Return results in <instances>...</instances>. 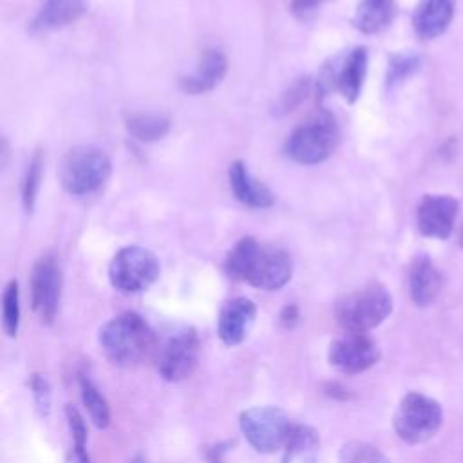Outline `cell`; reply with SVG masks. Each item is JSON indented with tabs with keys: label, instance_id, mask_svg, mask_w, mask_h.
Returning a JSON list of instances; mask_svg holds the SVG:
<instances>
[{
	"label": "cell",
	"instance_id": "6da1fadb",
	"mask_svg": "<svg viewBox=\"0 0 463 463\" xmlns=\"http://www.w3.org/2000/svg\"><path fill=\"white\" fill-rule=\"evenodd\" d=\"M226 269L253 288L275 291L289 282L293 264L284 250L264 246L253 237H242L230 250Z\"/></svg>",
	"mask_w": 463,
	"mask_h": 463
},
{
	"label": "cell",
	"instance_id": "7a4b0ae2",
	"mask_svg": "<svg viewBox=\"0 0 463 463\" xmlns=\"http://www.w3.org/2000/svg\"><path fill=\"white\" fill-rule=\"evenodd\" d=\"M98 340L105 358L118 367H134L156 349L154 331L134 311H125L110 318L99 329Z\"/></svg>",
	"mask_w": 463,
	"mask_h": 463
},
{
	"label": "cell",
	"instance_id": "3957f363",
	"mask_svg": "<svg viewBox=\"0 0 463 463\" xmlns=\"http://www.w3.org/2000/svg\"><path fill=\"white\" fill-rule=\"evenodd\" d=\"M392 311L389 289L378 282L367 284L336 302L335 317L349 333H367L378 327Z\"/></svg>",
	"mask_w": 463,
	"mask_h": 463
},
{
	"label": "cell",
	"instance_id": "277c9868",
	"mask_svg": "<svg viewBox=\"0 0 463 463\" xmlns=\"http://www.w3.org/2000/svg\"><path fill=\"white\" fill-rule=\"evenodd\" d=\"M295 425L282 409L271 405L250 407L239 416L241 432L260 454H273L286 449Z\"/></svg>",
	"mask_w": 463,
	"mask_h": 463
},
{
	"label": "cell",
	"instance_id": "5b68a950",
	"mask_svg": "<svg viewBox=\"0 0 463 463\" xmlns=\"http://www.w3.org/2000/svg\"><path fill=\"white\" fill-rule=\"evenodd\" d=\"M443 423L441 405L421 394V392H407L392 416V427L396 436L409 443L420 445L432 439Z\"/></svg>",
	"mask_w": 463,
	"mask_h": 463
},
{
	"label": "cell",
	"instance_id": "8992f818",
	"mask_svg": "<svg viewBox=\"0 0 463 463\" xmlns=\"http://www.w3.org/2000/svg\"><path fill=\"white\" fill-rule=\"evenodd\" d=\"M110 175L109 156L96 146L71 148L60 165V181L72 195H87L105 184Z\"/></svg>",
	"mask_w": 463,
	"mask_h": 463
},
{
	"label": "cell",
	"instance_id": "52a82bcc",
	"mask_svg": "<svg viewBox=\"0 0 463 463\" xmlns=\"http://www.w3.org/2000/svg\"><path fill=\"white\" fill-rule=\"evenodd\" d=\"M340 141V130L327 114L315 116L298 125L288 139V154L300 165H317L327 159Z\"/></svg>",
	"mask_w": 463,
	"mask_h": 463
},
{
	"label": "cell",
	"instance_id": "ba28073f",
	"mask_svg": "<svg viewBox=\"0 0 463 463\" xmlns=\"http://www.w3.org/2000/svg\"><path fill=\"white\" fill-rule=\"evenodd\" d=\"M201 342L194 327H179L166 335L154 349L156 369L166 382H181L195 371Z\"/></svg>",
	"mask_w": 463,
	"mask_h": 463
},
{
	"label": "cell",
	"instance_id": "9c48e42d",
	"mask_svg": "<svg viewBox=\"0 0 463 463\" xmlns=\"http://www.w3.org/2000/svg\"><path fill=\"white\" fill-rule=\"evenodd\" d=\"M159 277L157 257L141 246H127L119 250L110 266V284L121 293H139L150 288Z\"/></svg>",
	"mask_w": 463,
	"mask_h": 463
},
{
	"label": "cell",
	"instance_id": "30bf717a",
	"mask_svg": "<svg viewBox=\"0 0 463 463\" xmlns=\"http://www.w3.org/2000/svg\"><path fill=\"white\" fill-rule=\"evenodd\" d=\"M365 72L367 51L364 47H356L322 71V76L318 78V90L322 94L338 90L347 103H353L360 96Z\"/></svg>",
	"mask_w": 463,
	"mask_h": 463
},
{
	"label": "cell",
	"instance_id": "8fae6325",
	"mask_svg": "<svg viewBox=\"0 0 463 463\" xmlns=\"http://www.w3.org/2000/svg\"><path fill=\"white\" fill-rule=\"evenodd\" d=\"M61 295V271L52 255L36 260L31 273V306L42 324H52Z\"/></svg>",
	"mask_w": 463,
	"mask_h": 463
},
{
	"label": "cell",
	"instance_id": "7c38bea8",
	"mask_svg": "<svg viewBox=\"0 0 463 463\" xmlns=\"http://www.w3.org/2000/svg\"><path fill=\"white\" fill-rule=\"evenodd\" d=\"M327 360L338 373L358 374L380 360V347L367 333L347 331V335L331 342Z\"/></svg>",
	"mask_w": 463,
	"mask_h": 463
},
{
	"label": "cell",
	"instance_id": "4fadbf2b",
	"mask_svg": "<svg viewBox=\"0 0 463 463\" xmlns=\"http://www.w3.org/2000/svg\"><path fill=\"white\" fill-rule=\"evenodd\" d=\"M458 201L452 195L427 194L416 208V224L421 235L432 239H449L454 232Z\"/></svg>",
	"mask_w": 463,
	"mask_h": 463
},
{
	"label": "cell",
	"instance_id": "5bb4252c",
	"mask_svg": "<svg viewBox=\"0 0 463 463\" xmlns=\"http://www.w3.org/2000/svg\"><path fill=\"white\" fill-rule=\"evenodd\" d=\"M257 315V306L246 297L228 300L217 318V335L222 344L233 347L244 342Z\"/></svg>",
	"mask_w": 463,
	"mask_h": 463
},
{
	"label": "cell",
	"instance_id": "9a60e30c",
	"mask_svg": "<svg viewBox=\"0 0 463 463\" xmlns=\"http://www.w3.org/2000/svg\"><path fill=\"white\" fill-rule=\"evenodd\" d=\"M228 71V60L221 51H206L192 72L181 78L179 85L186 94H203L217 87Z\"/></svg>",
	"mask_w": 463,
	"mask_h": 463
},
{
	"label": "cell",
	"instance_id": "2e32d148",
	"mask_svg": "<svg viewBox=\"0 0 463 463\" xmlns=\"http://www.w3.org/2000/svg\"><path fill=\"white\" fill-rule=\"evenodd\" d=\"M441 286H443V277L439 269L434 266V262L425 255L416 257L409 268L411 300L418 307H427L436 300V297L441 291Z\"/></svg>",
	"mask_w": 463,
	"mask_h": 463
},
{
	"label": "cell",
	"instance_id": "e0dca14e",
	"mask_svg": "<svg viewBox=\"0 0 463 463\" xmlns=\"http://www.w3.org/2000/svg\"><path fill=\"white\" fill-rule=\"evenodd\" d=\"M454 16L452 0H421L412 14V25L420 38L432 40L441 36Z\"/></svg>",
	"mask_w": 463,
	"mask_h": 463
},
{
	"label": "cell",
	"instance_id": "ac0fdd59",
	"mask_svg": "<svg viewBox=\"0 0 463 463\" xmlns=\"http://www.w3.org/2000/svg\"><path fill=\"white\" fill-rule=\"evenodd\" d=\"M228 181L233 195L253 208H268L273 204V194L266 184L257 181L242 161H233L228 168Z\"/></svg>",
	"mask_w": 463,
	"mask_h": 463
},
{
	"label": "cell",
	"instance_id": "d6986e66",
	"mask_svg": "<svg viewBox=\"0 0 463 463\" xmlns=\"http://www.w3.org/2000/svg\"><path fill=\"white\" fill-rule=\"evenodd\" d=\"M87 9V0H43L38 9L33 29L51 31L76 22Z\"/></svg>",
	"mask_w": 463,
	"mask_h": 463
},
{
	"label": "cell",
	"instance_id": "ffe728a7",
	"mask_svg": "<svg viewBox=\"0 0 463 463\" xmlns=\"http://www.w3.org/2000/svg\"><path fill=\"white\" fill-rule=\"evenodd\" d=\"M396 14V0H362L353 16V25L365 34L385 29Z\"/></svg>",
	"mask_w": 463,
	"mask_h": 463
},
{
	"label": "cell",
	"instance_id": "44dd1931",
	"mask_svg": "<svg viewBox=\"0 0 463 463\" xmlns=\"http://www.w3.org/2000/svg\"><path fill=\"white\" fill-rule=\"evenodd\" d=\"M78 382H80L81 402H83V407L87 409L90 421L98 429H107L110 423V407L105 396L99 392V389L94 385V382L89 376L81 374Z\"/></svg>",
	"mask_w": 463,
	"mask_h": 463
},
{
	"label": "cell",
	"instance_id": "7402d4cb",
	"mask_svg": "<svg viewBox=\"0 0 463 463\" xmlns=\"http://www.w3.org/2000/svg\"><path fill=\"white\" fill-rule=\"evenodd\" d=\"M168 119L159 114H136L127 119V130L137 141L148 143L161 139L168 132Z\"/></svg>",
	"mask_w": 463,
	"mask_h": 463
},
{
	"label": "cell",
	"instance_id": "603a6c76",
	"mask_svg": "<svg viewBox=\"0 0 463 463\" xmlns=\"http://www.w3.org/2000/svg\"><path fill=\"white\" fill-rule=\"evenodd\" d=\"M2 327L11 338L16 336L20 327V291L16 280H9L2 293Z\"/></svg>",
	"mask_w": 463,
	"mask_h": 463
},
{
	"label": "cell",
	"instance_id": "cb8c5ba5",
	"mask_svg": "<svg viewBox=\"0 0 463 463\" xmlns=\"http://www.w3.org/2000/svg\"><path fill=\"white\" fill-rule=\"evenodd\" d=\"M67 425L74 443V461L76 463H92L89 450H87V425L81 412L74 405L65 407Z\"/></svg>",
	"mask_w": 463,
	"mask_h": 463
},
{
	"label": "cell",
	"instance_id": "d4e9b609",
	"mask_svg": "<svg viewBox=\"0 0 463 463\" xmlns=\"http://www.w3.org/2000/svg\"><path fill=\"white\" fill-rule=\"evenodd\" d=\"M340 463H391V459L374 445L365 441H347L340 449Z\"/></svg>",
	"mask_w": 463,
	"mask_h": 463
},
{
	"label": "cell",
	"instance_id": "484cf974",
	"mask_svg": "<svg viewBox=\"0 0 463 463\" xmlns=\"http://www.w3.org/2000/svg\"><path fill=\"white\" fill-rule=\"evenodd\" d=\"M42 170H43V157L40 152L33 156L25 168V175L22 181V203L27 212H33L36 195L40 190V181H42Z\"/></svg>",
	"mask_w": 463,
	"mask_h": 463
},
{
	"label": "cell",
	"instance_id": "4316f807",
	"mask_svg": "<svg viewBox=\"0 0 463 463\" xmlns=\"http://www.w3.org/2000/svg\"><path fill=\"white\" fill-rule=\"evenodd\" d=\"M421 65V60L418 54H396L389 61V72H387V87L392 89L409 76H412Z\"/></svg>",
	"mask_w": 463,
	"mask_h": 463
},
{
	"label": "cell",
	"instance_id": "83f0119b",
	"mask_svg": "<svg viewBox=\"0 0 463 463\" xmlns=\"http://www.w3.org/2000/svg\"><path fill=\"white\" fill-rule=\"evenodd\" d=\"M31 392L34 405L42 416H47L51 411V385L43 374H33L31 378Z\"/></svg>",
	"mask_w": 463,
	"mask_h": 463
},
{
	"label": "cell",
	"instance_id": "f1b7e54d",
	"mask_svg": "<svg viewBox=\"0 0 463 463\" xmlns=\"http://www.w3.org/2000/svg\"><path fill=\"white\" fill-rule=\"evenodd\" d=\"M324 2L327 0H293L291 2V13L298 18V20H309L313 18L318 9L324 5Z\"/></svg>",
	"mask_w": 463,
	"mask_h": 463
},
{
	"label": "cell",
	"instance_id": "f546056e",
	"mask_svg": "<svg viewBox=\"0 0 463 463\" xmlns=\"http://www.w3.org/2000/svg\"><path fill=\"white\" fill-rule=\"evenodd\" d=\"M461 242H463V228H461Z\"/></svg>",
	"mask_w": 463,
	"mask_h": 463
}]
</instances>
